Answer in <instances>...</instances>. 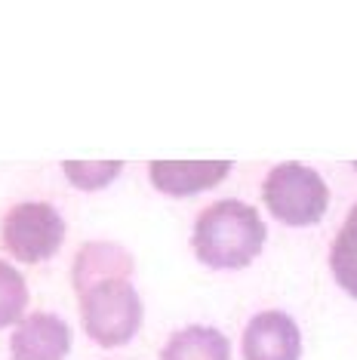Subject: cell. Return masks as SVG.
Here are the masks:
<instances>
[{
	"label": "cell",
	"instance_id": "obj_9",
	"mask_svg": "<svg viewBox=\"0 0 357 360\" xmlns=\"http://www.w3.org/2000/svg\"><path fill=\"white\" fill-rule=\"evenodd\" d=\"M160 360H231V345L216 326H182L167 339Z\"/></svg>",
	"mask_w": 357,
	"mask_h": 360
},
{
	"label": "cell",
	"instance_id": "obj_7",
	"mask_svg": "<svg viewBox=\"0 0 357 360\" xmlns=\"http://www.w3.org/2000/svg\"><path fill=\"white\" fill-rule=\"evenodd\" d=\"M231 167V160H151L148 179L167 198H191L219 185Z\"/></svg>",
	"mask_w": 357,
	"mask_h": 360
},
{
	"label": "cell",
	"instance_id": "obj_6",
	"mask_svg": "<svg viewBox=\"0 0 357 360\" xmlns=\"http://www.w3.org/2000/svg\"><path fill=\"white\" fill-rule=\"evenodd\" d=\"M302 333L283 311H262L243 330V360H299Z\"/></svg>",
	"mask_w": 357,
	"mask_h": 360
},
{
	"label": "cell",
	"instance_id": "obj_2",
	"mask_svg": "<svg viewBox=\"0 0 357 360\" xmlns=\"http://www.w3.org/2000/svg\"><path fill=\"white\" fill-rule=\"evenodd\" d=\"M80 321L86 335L99 348H120L139 333L142 326V299L133 281H99L77 292Z\"/></svg>",
	"mask_w": 357,
	"mask_h": 360
},
{
	"label": "cell",
	"instance_id": "obj_4",
	"mask_svg": "<svg viewBox=\"0 0 357 360\" xmlns=\"http://www.w3.org/2000/svg\"><path fill=\"white\" fill-rule=\"evenodd\" d=\"M4 247L13 259L37 265V262L53 259L65 243V219L62 212L46 200H25L4 216L0 225Z\"/></svg>",
	"mask_w": 357,
	"mask_h": 360
},
{
	"label": "cell",
	"instance_id": "obj_11",
	"mask_svg": "<svg viewBox=\"0 0 357 360\" xmlns=\"http://www.w3.org/2000/svg\"><path fill=\"white\" fill-rule=\"evenodd\" d=\"M28 308V283L25 277L15 271L13 265H6L0 259V330L13 326L25 317Z\"/></svg>",
	"mask_w": 357,
	"mask_h": 360
},
{
	"label": "cell",
	"instance_id": "obj_8",
	"mask_svg": "<svg viewBox=\"0 0 357 360\" xmlns=\"http://www.w3.org/2000/svg\"><path fill=\"white\" fill-rule=\"evenodd\" d=\"M136 271V259L133 252L124 250L115 240H89L77 250L74 265H71V283L77 292H84L86 286L99 283V281H129Z\"/></svg>",
	"mask_w": 357,
	"mask_h": 360
},
{
	"label": "cell",
	"instance_id": "obj_12",
	"mask_svg": "<svg viewBox=\"0 0 357 360\" xmlns=\"http://www.w3.org/2000/svg\"><path fill=\"white\" fill-rule=\"evenodd\" d=\"M65 179H68L80 191H99V188L111 185L120 176L124 163L120 160H65L62 163Z\"/></svg>",
	"mask_w": 357,
	"mask_h": 360
},
{
	"label": "cell",
	"instance_id": "obj_3",
	"mask_svg": "<svg viewBox=\"0 0 357 360\" xmlns=\"http://www.w3.org/2000/svg\"><path fill=\"white\" fill-rule=\"evenodd\" d=\"M262 198L278 222L305 228L318 225L323 219L330 207V188L311 167L290 160L280 167H271V173L262 182Z\"/></svg>",
	"mask_w": 357,
	"mask_h": 360
},
{
	"label": "cell",
	"instance_id": "obj_5",
	"mask_svg": "<svg viewBox=\"0 0 357 360\" xmlns=\"http://www.w3.org/2000/svg\"><path fill=\"white\" fill-rule=\"evenodd\" d=\"M71 351V330L53 311L22 317L10 335L13 360H65Z\"/></svg>",
	"mask_w": 357,
	"mask_h": 360
},
{
	"label": "cell",
	"instance_id": "obj_10",
	"mask_svg": "<svg viewBox=\"0 0 357 360\" xmlns=\"http://www.w3.org/2000/svg\"><path fill=\"white\" fill-rule=\"evenodd\" d=\"M330 268H332L336 283L342 286L348 296L357 299V203L345 216V225L339 228L336 240H332Z\"/></svg>",
	"mask_w": 357,
	"mask_h": 360
},
{
	"label": "cell",
	"instance_id": "obj_1",
	"mask_svg": "<svg viewBox=\"0 0 357 360\" xmlns=\"http://www.w3.org/2000/svg\"><path fill=\"white\" fill-rule=\"evenodd\" d=\"M265 222L256 207L243 200H216L200 210L191 234L194 256L207 268L231 271L247 268L265 247Z\"/></svg>",
	"mask_w": 357,
	"mask_h": 360
}]
</instances>
